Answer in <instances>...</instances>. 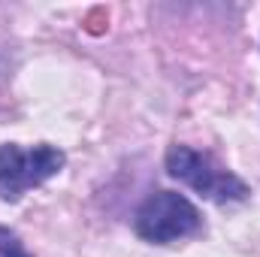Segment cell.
<instances>
[{
  "mask_svg": "<svg viewBox=\"0 0 260 257\" xmlns=\"http://www.w3.org/2000/svg\"><path fill=\"white\" fill-rule=\"evenodd\" d=\"M133 227L145 242L167 245V242H176L182 236H191L200 227V209L185 194L157 191L136 209Z\"/></svg>",
  "mask_w": 260,
  "mask_h": 257,
  "instance_id": "6da1fadb",
  "label": "cell"
},
{
  "mask_svg": "<svg viewBox=\"0 0 260 257\" xmlns=\"http://www.w3.org/2000/svg\"><path fill=\"white\" fill-rule=\"evenodd\" d=\"M64 167V151L55 145H34L21 151L18 145H0V197L6 203L21 200V194L43 185Z\"/></svg>",
  "mask_w": 260,
  "mask_h": 257,
  "instance_id": "7a4b0ae2",
  "label": "cell"
},
{
  "mask_svg": "<svg viewBox=\"0 0 260 257\" xmlns=\"http://www.w3.org/2000/svg\"><path fill=\"white\" fill-rule=\"evenodd\" d=\"M167 173L179 182H185L188 188H194L197 194L227 203V200H245L248 188L242 179H236L227 170H218L206 154H200L188 145H173L167 151Z\"/></svg>",
  "mask_w": 260,
  "mask_h": 257,
  "instance_id": "3957f363",
  "label": "cell"
},
{
  "mask_svg": "<svg viewBox=\"0 0 260 257\" xmlns=\"http://www.w3.org/2000/svg\"><path fill=\"white\" fill-rule=\"evenodd\" d=\"M0 257H30V254L24 251V245H21L12 233L0 230Z\"/></svg>",
  "mask_w": 260,
  "mask_h": 257,
  "instance_id": "277c9868",
  "label": "cell"
}]
</instances>
